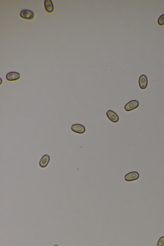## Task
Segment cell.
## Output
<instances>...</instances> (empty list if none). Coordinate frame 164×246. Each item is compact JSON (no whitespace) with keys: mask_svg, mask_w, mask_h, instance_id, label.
Segmentation results:
<instances>
[{"mask_svg":"<svg viewBox=\"0 0 164 246\" xmlns=\"http://www.w3.org/2000/svg\"><path fill=\"white\" fill-rule=\"evenodd\" d=\"M34 13L33 11L29 9H24L20 13V17L26 20H32L34 18Z\"/></svg>","mask_w":164,"mask_h":246,"instance_id":"cell-1","label":"cell"},{"mask_svg":"<svg viewBox=\"0 0 164 246\" xmlns=\"http://www.w3.org/2000/svg\"><path fill=\"white\" fill-rule=\"evenodd\" d=\"M139 106V102L136 100H133L130 101L127 104L125 105L124 109L127 112L131 111L134 109H136Z\"/></svg>","mask_w":164,"mask_h":246,"instance_id":"cell-2","label":"cell"},{"mask_svg":"<svg viewBox=\"0 0 164 246\" xmlns=\"http://www.w3.org/2000/svg\"><path fill=\"white\" fill-rule=\"evenodd\" d=\"M140 174L137 172H131L126 174L124 177L125 180L128 182L136 180L139 178Z\"/></svg>","mask_w":164,"mask_h":246,"instance_id":"cell-3","label":"cell"},{"mask_svg":"<svg viewBox=\"0 0 164 246\" xmlns=\"http://www.w3.org/2000/svg\"><path fill=\"white\" fill-rule=\"evenodd\" d=\"M71 129L74 132L77 134H83L85 132L86 128L84 126L80 124H74L71 126Z\"/></svg>","mask_w":164,"mask_h":246,"instance_id":"cell-4","label":"cell"},{"mask_svg":"<svg viewBox=\"0 0 164 246\" xmlns=\"http://www.w3.org/2000/svg\"><path fill=\"white\" fill-rule=\"evenodd\" d=\"M106 116L109 120L113 123H117L119 121L118 115L115 112L111 110H108L106 112Z\"/></svg>","mask_w":164,"mask_h":246,"instance_id":"cell-5","label":"cell"},{"mask_svg":"<svg viewBox=\"0 0 164 246\" xmlns=\"http://www.w3.org/2000/svg\"><path fill=\"white\" fill-rule=\"evenodd\" d=\"M20 78V74L16 72H11L8 73L6 76V79L8 81H13L19 80Z\"/></svg>","mask_w":164,"mask_h":246,"instance_id":"cell-6","label":"cell"},{"mask_svg":"<svg viewBox=\"0 0 164 246\" xmlns=\"http://www.w3.org/2000/svg\"><path fill=\"white\" fill-rule=\"evenodd\" d=\"M140 88L142 89H145L147 88L148 85V79L145 75H142L140 76L139 80Z\"/></svg>","mask_w":164,"mask_h":246,"instance_id":"cell-7","label":"cell"},{"mask_svg":"<svg viewBox=\"0 0 164 246\" xmlns=\"http://www.w3.org/2000/svg\"><path fill=\"white\" fill-rule=\"evenodd\" d=\"M50 156L48 155L45 154L42 157L39 161V165L41 168L46 167L50 162Z\"/></svg>","mask_w":164,"mask_h":246,"instance_id":"cell-8","label":"cell"},{"mask_svg":"<svg viewBox=\"0 0 164 246\" xmlns=\"http://www.w3.org/2000/svg\"><path fill=\"white\" fill-rule=\"evenodd\" d=\"M44 6L45 9L48 13H51L54 11V5L51 0H45Z\"/></svg>","mask_w":164,"mask_h":246,"instance_id":"cell-9","label":"cell"},{"mask_svg":"<svg viewBox=\"0 0 164 246\" xmlns=\"http://www.w3.org/2000/svg\"><path fill=\"white\" fill-rule=\"evenodd\" d=\"M158 24L160 26H163L164 25V14L160 16L158 20Z\"/></svg>","mask_w":164,"mask_h":246,"instance_id":"cell-10","label":"cell"},{"mask_svg":"<svg viewBox=\"0 0 164 246\" xmlns=\"http://www.w3.org/2000/svg\"><path fill=\"white\" fill-rule=\"evenodd\" d=\"M157 246H164V237H161L159 238Z\"/></svg>","mask_w":164,"mask_h":246,"instance_id":"cell-11","label":"cell"},{"mask_svg":"<svg viewBox=\"0 0 164 246\" xmlns=\"http://www.w3.org/2000/svg\"><path fill=\"white\" fill-rule=\"evenodd\" d=\"M54 246H58V245H54Z\"/></svg>","mask_w":164,"mask_h":246,"instance_id":"cell-12","label":"cell"}]
</instances>
